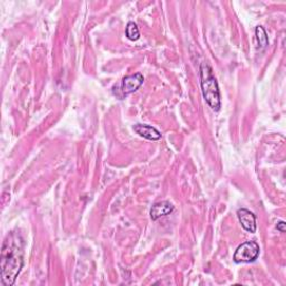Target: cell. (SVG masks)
I'll return each instance as SVG.
<instances>
[{
    "mask_svg": "<svg viewBox=\"0 0 286 286\" xmlns=\"http://www.w3.org/2000/svg\"><path fill=\"white\" fill-rule=\"evenodd\" d=\"M24 268V239L16 231L6 236L0 255L2 283L5 286L15 284L18 275Z\"/></svg>",
    "mask_w": 286,
    "mask_h": 286,
    "instance_id": "obj_1",
    "label": "cell"
},
{
    "mask_svg": "<svg viewBox=\"0 0 286 286\" xmlns=\"http://www.w3.org/2000/svg\"><path fill=\"white\" fill-rule=\"evenodd\" d=\"M200 84L202 95L205 98L208 105L216 112H218L221 107L220 92L217 80L213 74V69L207 63H202L200 65Z\"/></svg>",
    "mask_w": 286,
    "mask_h": 286,
    "instance_id": "obj_2",
    "label": "cell"
},
{
    "mask_svg": "<svg viewBox=\"0 0 286 286\" xmlns=\"http://www.w3.org/2000/svg\"><path fill=\"white\" fill-rule=\"evenodd\" d=\"M260 249L256 241H245L237 247L234 254L235 263H253L258 258Z\"/></svg>",
    "mask_w": 286,
    "mask_h": 286,
    "instance_id": "obj_3",
    "label": "cell"
},
{
    "mask_svg": "<svg viewBox=\"0 0 286 286\" xmlns=\"http://www.w3.org/2000/svg\"><path fill=\"white\" fill-rule=\"evenodd\" d=\"M143 81L144 78L141 73L125 76L120 85V92L122 93V97H126V95L137 92L140 86L143 84Z\"/></svg>",
    "mask_w": 286,
    "mask_h": 286,
    "instance_id": "obj_4",
    "label": "cell"
},
{
    "mask_svg": "<svg viewBox=\"0 0 286 286\" xmlns=\"http://www.w3.org/2000/svg\"><path fill=\"white\" fill-rule=\"evenodd\" d=\"M237 217L245 231L250 232V233L256 232V217L251 211H249V209H245V208L238 209Z\"/></svg>",
    "mask_w": 286,
    "mask_h": 286,
    "instance_id": "obj_5",
    "label": "cell"
},
{
    "mask_svg": "<svg viewBox=\"0 0 286 286\" xmlns=\"http://www.w3.org/2000/svg\"><path fill=\"white\" fill-rule=\"evenodd\" d=\"M174 205L169 201H160L155 203L154 206L151 208V218L152 220H157L161 217H164V216H168L171 213L174 212Z\"/></svg>",
    "mask_w": 286,
    "mask_h": 286,
    "instance_id": "obj_6",
    "label": "cell"
},
{
    "mask_svg": "<svg viewBox=\"0 0 286 286\" xmlns=\"http://www.w3.org/2000/svg\"><path fill=\"white\" fill-rule=\"evenodd\" d=\"M133 130L140 137L151 140V141H158V140L161 139V133L154 126L148 124H136L133 126Z\"/></svg>",
    "mask_w": 286,
    "mask_h": 286,
    "instance_id": "obj_7",
    "label": "cell"
},
{
    "mask_svg": "<svg viewBox=\"0 0 286 286\" xmlns=\"http://www.w3.org/2000/svg\"><path fill=\"white\" fill-rule=\"evenodd\" d=\"M255 33H256V38H257L259 48L260 49H264V48L268 47V45H269V37H268V34H266L264 27L263 26H257Z\"/></svg>",
    "mask_w": 286,
    "mask_h": 286,
    "instance_id": "obj_8",
    "label": "cell"
},
{
    "mask_svg": "<svg viewBox=\"0 0 286 286\" xmlns=\"http://www.w3.org/2000/svg\"><path fill=\"white\" fill-rule=\"evenodd\" d=\"M125 35L130 41H138L140 38V31L138 25L135 22H129L125 28Z\"/></svg>",
    "mask_w": 286,
    "mask_h": 286,
    "instance_id": "obj_9",
    "label": "cell"
},
{
    "mask_svg": "<svg viewBox=\"0 0 286 286\" xmlns=\"http://www.w3.org/2000/svg\"><path fill=\"white\" fill-rule=\"evenodd\" d=\"M276 227H277V230H278L279 232H282V233L285 232V222H284V221H279V222H277Z\"/></svg>",
    "mask_w": 286,
    "mask_h": 286,
    "instance_id": "obj_10",
    "label": "cell"
}]
</instances>
